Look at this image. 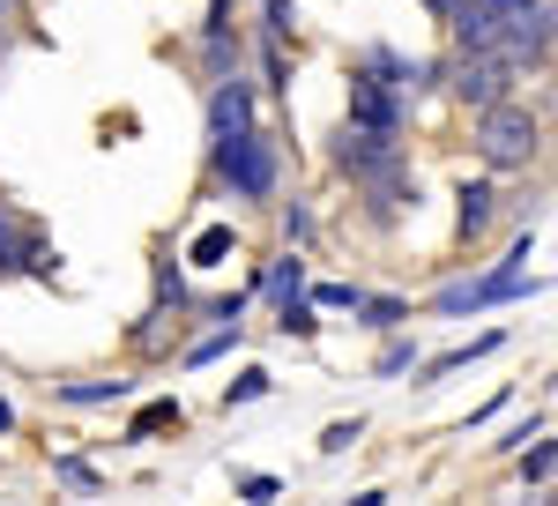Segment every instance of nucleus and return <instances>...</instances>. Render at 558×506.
Wrapping results in <instances>:
<instances>
[{
  "label": "nucleus",
  "mask_w": 558,
  "mask_h": 506,
  "mask_svg": "<svg viewBox=\"0 0 558 506\" xmlns=\"http://www.w3.org/2000/svg\"><path fill=\"white\" fill-rule=\"evenodd\" d=\"M454 38L462 52H492L507 68H544L551 52V8L544 0H454Z\"/></svg>",
  "instance_id": "f257e3e1"
},
{
  "label": "nucleus",
  "mask_w": 558,
  "mask_h": 506,
  "mask_svg": "<svg viewBox=\"0 0 558 506\" xmlns=\"http://www.w3.org/2000/svg\"><path fill=\"white\" fill-rule=\"evenodd\" d=\"M536 142H544V126H536V112H521V105H484V120H476V149H484V165L514 171L536 157Z\"/></svg>",
  "instance_id": "f03ea898"
},
{
  "label": "nucleus",
  "mask_w": 558,
  "mask_h": 506,
  "mask_svg": "<svg viewBox=\"0 0 558 506\" xmlns=\"http://www.w3.org/2000/svg\"><path fill=\"white\" fill-rule=\"evenodd\" d=\"M216 171L231 179V194H246V202H260L268 186H276V142L268 134H231V142H216Z\"/></svg>",
  "instance_id": "7ed1b4c3"
},
{
  "label": "nucleus",
  "mask_w": 558,
  "mask_h": 506,
  "mask_svg": "<svg viewBox=\"0 0 558 506\" xmlns=\"http://www.w3.org/2000/svg\"><path fill=\"white\" fill-rule=\"evenodd\" d=\"M350 120L373 126V134H402V89L380 83V68L350 75Z\"/></svg>",
  "instance_id": "20e7f679"
},
{
  "label": "nucleus",
  "mask_w": 558,
  "mask_h": 506,
  "mask_svg": "<svg viewBox=\"0 0 558 506\" xmlns=\"http://www.w3.org/2000/svg\"><path fill=\"white\" fill-rule=\"evenodd\" d=\"M447 83H454V97H462V105H476V112H484V105H499V97H507L514 68H507V60H492V52H462Z\"/></svg>",
  "instance_id": "39448f33"
},
{
  "label": "nucleus",
  "mask_w": 558,
  "mask_h": 506,
  "mask_svg": "<svg viewBox=\"0 0 558 506\" xmlns=\"http://www.w3.org/2000/svg\"><path fill=\"white\" fill-rule=\"evenodd\" d=\"M254 126V89L246 83H216L209 97V142H231V134H246Z\"/></svg>",
  "instance_id": "423d86ee"
},
{
  "label": "nucleus",
  "mask_w": 558,
  "mask_h": 506,
  "mask_svg": "<svg viewBox=\"0 0 558 506\" xmlns=\"http://www.w3.org/2000/svg\"><path fill=\"white\" fill-rule=\"evenodd\" d=\"M120 395H128V380H68V387H60V402H75V410L120 402Z\"/></svg>",
  "instance_id": "0eeeda50"
},
{
  "label": "nucleus",
  "mask_w": 558,
  "mask_h": 506,
  "mask_svg": "<svg viewBox=\"0 0 558 506\" xmlns=\"http://www.w3.org/2000/svg\"><path fill=\"white\" fill-rule=\"evenodd\" d=\"M299 291H305V261H299V253H283V261L268 268V298L283 305V298H299Z\"/></svg>",
  "instance_id": "6e6552de"
},
{
  "label": "nucleus",
  "mask_w": 558,
  "mask_h": 506,
  "mask_svg": "<svg viewBox=\"0 0 558 506\" xmlns=\"http://www.w3.org/2000/svg\"><path fill=\"white\" fill-rule=\"evenodd\" d=\"M492 202H499L492 186H462V231H484L492 224Z\"/></svg>",
  "instance_id": "1a4fd4ad"
},
{
  "label": "nucleus",
  "mask_w": 558,
  "mask_h": 506,
  "mask_svg": "<svg viewBox=\"0 0 558 506\" xmlns=\"http://www.w3.org/2000/svg\"><path fill=\"white\" fill-rule=\"evenodd\" d=\"M357 305H365V321H373V328H402V321H410V305H402V298H357Z\"/></svg>",
  "instance_id": "9d476101"
},
{
  "label": "nucleus",
  "mask_w": 558,
  "mask_h": 506,
  "mask_svg": "<svg viewBox=\"0 0 558 506\" xmlns=\"http://www.w3.org/2000/svg\"><path fill=\"white\" fill-rule=\"evenodd\" d=\"M260 395H268V373H260V365H254V373H239L231 387H223V402H260Z\"/></svg>",
  "instance_id": "9b49d317"
},
{
  "label": "nucleus",
  "mask_w": 558,
  "mask_h": 506,
  "mask_svg": "<svg viewBox=\"0 0 558 506\" xmlns=\"http://www.w3.org/2000/svg\"><path fill=\"white\" fill-rule=\"evenodd\" d=\"M551 469H558L551 439H544V447H529V462H521V477H529V484H551Z\"/></svg>",
  "instance_id": "f8f14e48"
},
{
  "label": "nucleus",
  "mask_w": 558,
  "mask_h": 506,
  "mask_svg": "<svg viewBox=\"0 0 558 506\" xmlns=\"http://www.w3.org/2000/svg\"><path fill=\"white\" fill-rule=\"evenodd\" d=\"M223 253H231V231H223V224H216V231H202V246H194V261H202V268H216Z\"/></svg>",
  "instance_id": "ddd939ff"
},
{
  "label": "nucleus",
  "mask_w": 558,
  "mask_h": 506,
  "mask_svg": "<svg viewBox=\"0 0 558 506\" xmlns=\"http://www.w3.org/2000/svg\"><path fill=\"white\" fill-rule=\"evenodd\" d=\"M283 328H291V336H313L320 321H313V305H305V298H283Z\"/></svg>",
  "instance_id": "4468645a"
},
{
  "label": "nucleus",
  "mask_w": 558,
  "mask_h": 506,
  "mask_svg": "<svg viewBox=\"0 0 558 506\" xmlns=\"http://www.w3.org/2000/svg\"><path fill=\"white\" fill-rule=\"evenodd\" d=\"M357 432H365L357 418H350V424H328V432H320V455H343V447L357 439Z\"/></svg>",
  "instance_id": "2eb2a0df"
},
{
  "label": "nucleus",
  "mask_w": 558,
  "mask_h": 506,
  "mask_svg": "<svg viewBox=\"0 0 558 506\" xmlns=\"http://www.w3.org/2000/svg\"><path fill=\"white\" fill-rule=\"evenodd\" d=\"M52 469H60V477H68V484H97V469H89L83 455H60V462H52Z\"/></svg>",
  "instance_id": "dca6fc26"
},
{
  "label": "nucleus",
  "mask_w": 558,
  "mask_h": 506,
  "mask_svg": "<svg viewBox=\"0 0 558 506\" xmlns=\"http://www.w3.org/2000/svg\"><path fill=\"white\" fill-rule=\"evenodd\" d=\"M239 492H246V499H276L283 484H276V477H260V469H254V477H239Z\"/></svg>",
  "instance_id": "f3484780"
},
{
  "label": "nucleus",
  "mask_w": 558,
  "mask_h": 506,
  "mask_svg": "<svg viewBox=\"0 0 558 506\" xmlns=\"http://www.w3.org/2000/svg\"><path fill=\"white\" fill-rule=\"evenodd\" d=\"M313 305H357V291H350V284H320V291H313Z\"/></svg>",
  "instance_id": "a211bd4d"
},
{
  "label": "nucleus",
  "mask_w": 558,
  "mask_h": 506,
  "mask_svg": "<svg viewBox=\"0 0 558 506\" xmlns=\"http://www.w3.org/2000/svg\"><path fill=\"white\" fill-rule=\"evenodd\" d=\"M8 424H15V410H8V402H0V432H8Z\"/></svg>",
  "instance_id": "6ab92c4d"
},
{
  "label": "nucleus",
  "mask_w": 558,
  "mask_h": 506,
  "mask_svg": "<svg viewBox=\"0 0 558 506\" xmlns=\"http://www.w3.org/2000/svg\"><path fill=\"white\" fill-rule=\"evenodd\" d=\"M432 8H454V0H432Z\"/></svg>",
  "instance_id": "aec40b11"
}]
</instances>
